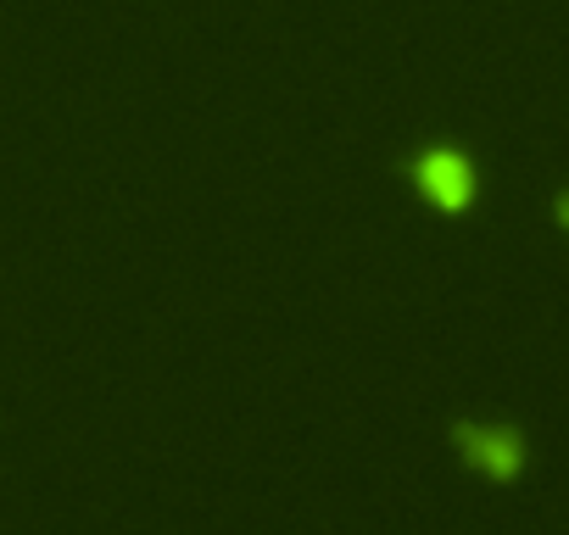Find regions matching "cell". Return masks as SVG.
<instances>
[{
  "label": "cell",
  "instance_id": "cell-3",
  "mask_svg": "<svg viewBox=\"0 0 569 535\" xmlns=\"http://www.w3.org/2000/svg\"><path fill=\"white\" fill-rule=\"evenodd\" d=\"M558 223L569 229V195H558Z\"/></svg>",
  "mask_w": 569,
  "mask_h": 535
},
{
  "label": "cell",
  "instance_id": "cell-1",
  "mask_svg": "<svg viewBox=\"0 0 569 535\" xmlns=\"http://www.w3.org/2000/svg\"><path fill=\"white\" fill-rule=\"evenodd\" d=\"M447 441L458 452V463L480 480H497V485H513L530 463V446L513 424H491V418H452L447 424Z\"/></svg>",
  "mask_w": 569,
  "mask_h": 535
},
{
  "label": "cell",
  "instance_id": "cell-2",
  "mask_svg": "<svg viewBox=\"0 0 569 535\" xmlns=\"http://www.w3.org/2000/svg\"><path fill=\"white\" fill-rule=\"evenodd\" d=\"M402 168H408L413 190H419L430 206H441V212H463V206L475 201V190H480L475 162H469L463 151H452V145H425V151H413Z\"/></svg>",
  "mask_w": 569,
  "mask_h": 535
}]
</instances>
